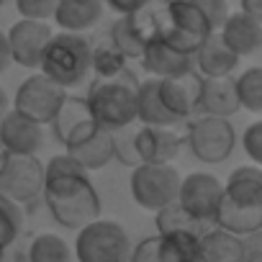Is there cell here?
Instances as JSON below:
<instances>
[{"label":"cell","mask_w":262,"mask_h":262,"mask_svg":"<svg viewBox=\"0 0 262 262\" xmlns=\"http://www.w3.org/2000/svg\"><path fill=\"white\" fill-rule=\"evenodd\" d=\"M239 64V57L226 47V41L221 39L219 31L208 34L201 47L193 52V70L201 77H224L231 75Z\"/></svg>","instance_id":"17"},{"label":"cell","mask_w":262,"mask_h":262,"mask_svg":"<svg viewBox=\"0 0 262 262\" xmlns=\"http://www.w3.org/2000/svg\"><path fill=\"white\" fill-rule=\"evenodd\" d=\"M128 231L111 219H95L77 229L72 254L77 262H128Z\"/></svg>","instance_id":"5"},{"label":"cell","mask_w":262,"mask_h":262,"mask_svg":"<svg viewBox=\"0 0 262 262\" xmlns=\"http://www.w3.org/2000/svg\"><path fill=\"white\" fill-rule=\"evenodd\" d=\"M11 64V49H8V39L6 31H0V75H3Z\"/></svg>","instance_id":"41"},{"label":"cell","mask_w":262,"mask_h":262,"mask_svg":"<svg viewBox=\"0 0 262 262\" xmlns=\"http://www.w3.org/2000/svg\"><path fill=\"white\" fill-rule=\"evenodd\" d=\"M88 118H90V113H88L85 98L64 95V100H62V105H59L57 116L52 118V123H54V134L64 142V137L70 134V131H72L75 126H80L82 121H88Z\"/></svg>","instance_id":"31"},{"label":"cell","mask_w":262,"mask_h":262,"mask_svg":"<svg viewBox=\"0 0 262 262\" xmlns=\"http://www.w3.org/2000/svg\"><path fill=\"white\" fill-rule=\"evenodd\" d=\"M29 262H72V247L62 236L44 231V234L31 239Z\"/></svg>","instance_id":"27"},{"label":"cell","mask_w":262,"mask_h":262,"mask_svg":"<svg viewBox=\"0 0 262 262\" xmlns=\"http://www.w3.org/2000/svg\"><path fill=\"white\" fill-rule=\"evenodd\" d=\"M41 198L52 219L64 229H82L85 224L100 219V195L90 183L88 172L64 152L54 155L44 165V190Z\"/></svg>","instance_id":"1"},{"label":"cell","mask_w":262,"mask_h":262,"mask_svg":"<svg viewBox=\"0 0 262 262\" xmlns=\"http://www.w3.org/2000/svg\"><path fill=\"white\" fill-rule=\"evenodd\" d=\"M139 59H142L144 70H147L152 77H157V80L193 70V57H190V54L175 52L172 47H167V44H165L162 39H157V36H152V39L144 44V52H142Z\"/></svg>","instance_id":"19"},{"label":"cell","mask_w":262,"mask_h":262,"mask_svg":"<svg viewBox=\"0 0 262 262\" xmlns=\"http://www.w3.org/2000/svg\"><path fill=\"white\" fill-rule=\"evenodd\" d=\"M201 116H219V118H231L239 111L236 90H234V77H203L201 80V95H198V108Z\"/></svg>","instance_id":"18"},{"label":"cell","mask_w":262,"mask_h":262,"mask_svg":"<svg viewBox=\"0 0 262 262\" xmlns=\"http://www.w3.org/2000/svg\"><path fill=\"white\" fill-rule=\"evenodd\" d=\"M208 34L213 31L193 0H170L162 11V21L155 26L157 39H162L175 52H183L190 57Z\"/></svg>","instance_id":"4"},{"label":"cell","mask_w":262,"mask_h":262,"mask_svg":"<svg viewBox=\"0 0 262 262\" xmlns=\"http://www.w3.org/2000/svg\"><path fill=\"white\" fill-rule=\"evenodd\" d=\"M219 34L239 59L257 54L259 47H262V21H257V18L242 13V11L229 13L224 26L219 29Z\"/></svg>","instance_id":"16"},{"label":"cell","mask_w":262,"mask_h":262,"mask_svg":"<svg viewBox=\"0 0 262 262\" xmlns=\"http://www.w3.org/2000/svg\"><path fill=\"white\" fill-rule=\"evenodd\" d=\"M67 90L59 88L57 82H52L47 75L36 72L31 77H26L16 93V100H13V111L34 118L36 123H52V118L57 116L62 100H64Z\"/></svg>","instance_id":"10"},{"label":"cell","mask_w":262,"mask_h":262,"mask_svg":"<svg viewBox=\"0 0 262 262\" xmlns=\"http://www.w3.org/2000/svg\"><path fill=\"white\" fill-rule=\"evenodd\" d=\"M11 111V100H8V95H6V90L0 88V118H3L6 113Z\"/></svg>","instance_id":"42"},{"label":"cell","mask_w":262,"mask_h":262,"mask_svg":"<svg viewBox=\"0 0 262 262\" xmlns=\"http://www.w3.org/2000/svg\"><path fill=\"white\" fill-rule=\"evenodd\" d=\"M155 224H157V234H167V231H195V234H203V226H206V224L195 221L178 201H172L165 208L155 211Z\"/></svg>","instance_id":"29"},{"label":"cell","mask_w":262,"mask_h":262,"mask_svg":"<svg viewBox=\"0 0 262 262\" xmlns=\"http://www.w3.org/2000/svg\"><path fill=\"white\" fill-rule=\"evenodd\" d=\"M201 75L195 70H188V72H180V75H172V77H162L157 80V93H160V100L162 105L178 118V121H185L195 113L198 108V95H201Z\"/></svg>","instance_id":"13"},{"label":"cell","mask_w":262,"mask_h":262,"mask_svg":"<svg viewBox=\"0 0 262 262\" xmlns=\"http://www.w3.org/2000/svg\"><path fill=\"white\" fill-rule=\"evenodd\" d=\"M193 3L201 8V13L206 16L211 31H219L229 16V3L226 0H193Z\"/></svg>","instance_id":"36"},{"label":"cell","mask_w":262,"mask_h":262,"mask_svg":"<svg viewBox=\"0 0 262 262\" xmlns=\"http://www.w3.org/2000/svg\"><path fill=\"white\" fill-rule=\"evenodd\" d=\"M90 118L105 128L116 131L126 123L137 121V82L128 72H118L113 77H98L85 98Z\"/></svg>","instance_id":"2"},{"label":"cell","mask_w":262,"mask_h":262,"mask_svg":"<svg viewBox=\"0 0 262 262\" xmlns=\"http://www.w3.org/2000/svg\"><path fill=\"white\" fill-rule=\"evenodd\" d=\"M149 39H152V31L147 29L144 21L137 18V13L118 16V21L111 26V47L123 59H139Z\"/></svg>","instance_id":"22"},{"label":"cell","mask_w":262,"mask_h":262,"mask_svg":"<svg viewBox=\"0 0 262 262\" xmlns=\"http://www.w3.org/2000/svg\"><path fill=\"white\" fill-rule=\"evenodd\" d=\"M211 224L216 229H224V231L234 234V236H247L252 231H262V208L236 206V203H231L221 195Z\"/></svg>","instance_id":"23"},{"label":"cell","mask_w":262,"mask_h":262,"mask_svg":"<svg viewBox=\"0 0 262 262\" xmlns=\"http://www.w3.org/2000/svg\"><path fill=\"white\" fill-rule=\"evenodd\" d=\"M224 198L247 206V208H262V170L259 165H244L231 170V175L224 183Z\"/></svg>","instance_id":"21"},{"label":"cell","mask_w":262,"mask_h":262,"mask_svg":"<svg viewBox=\"0 0 262 262\" xmlns=\"http://www.w3.org/2000/svg\"><path fill=\"white\" fill-rule=\"evenodd\" d=\"M137 155L139 162L170 165L180 155V137L167 126H139L137 128Z\"/></svg>","instance_id":"15"},{"label":"cell","mask_w":262,"mask_h":262,"mask_svg":"<svg viewBox=\"0 0 262 262\" xmlns=\"http://www.w3.org/2000/svg\"><path fill=\"white\" fill-rule=\"evenodd\" d=\"M137 121L142 126H167V128L183 123L162 105L157 93V77H147L137 82Z\"/></svg>","instance_id":"24"},{"label":"cell","mask_w":262,"mask_h":262,"mask_svg":"<svg viewBox=\"0 0 262 262\" xmlns=\"http://www.w3.org/2000/svg\"><path fill=\"white\" fill-rule=\"evenodd\" d=\"M103 3L111 11H116L118 16H131V13H139L142 8L152 6L155 0H103Z\"/></svg>","instance_id":"39"},{"label":"cell","mask_w":262,"mask_h":262,"mask_svg":"<svg viewBox=\"0 0 262 262\" xmlns=\"http://www.w3.org/2000/svg\"><path fill=\"white\" fill-rule=\"evenodd\" d=\"M44 190V162L36 155H8L0 167V193L18 206L31 203Z\"/></svg>","instance_id":"8"},{"label":"cell","mask_w":262,"mask_h":262,"mask_svg":"<svg viewBox=\"0 0 262 262\" xmlns=\"http://www.w3.org/2000/svg\"><path fill=\"white\" fill-rule=\"evenodd\" d=\"M90 70H95L98 77H113L123 70V57L113 47L98 49V52H93V67Z\"/></svg>","instance_id":"33"},{"label":"cell","mask_w":262,"mask_h":262,"mask_svg":"<svg viewBox=\"0 0 262 262\" xmlns=\"http://www.w3.org/2000/svg\"><path fill=\"white\" fill-rule=\"evenodd\" d=\"M234 144H236V134L229 118L195 116L188 126V147L193 157L206 165H219L229 160V155L234 152Z\"/></svg>","instance_id":"7"},{"label":"cell","mask_w":262,"mask_h":262,"mask_svg":"<svg viewBox=\"0 0 262 262\" xmlns=\"http://www.w3.org/2000/svg\"><path fill=\"white\" fill-rule=\"evenodd\" d=\"M90 67H93V47L82 34L72 31L52 34L39 62V72L64 90L82 85L90 75Z\"/></svg>","instance_id":"3"},{"label":"cell","mask_w":262,"mask_h":262,"mask_svg":"<svg viewBox=\"0 0 262 262\" xmlns=\"http://www.w3.org/2000/svg\"><path fill=\"white\" fill-rule=\"evenodd\" d=\"M201 262H244L242 236H234L224 229H206L198 236Z\"/></svg>","instance_id":"25"},{"label":"cell","mask_w":262,"mask_h":262,"mask_svg":"<svg viewBox=\"0 0 262 262\" xmlns=\"http://www.w3.org/2000/svg\"><path fill=\"white\" fill-rule=\"evenodd\" d=\"M242 252H244V262H262V231H252L242 236Z\"/></svg>","instance_id":"38"},{"label":"cell","mask_w":262,"mask_h":262,"mask_svg":"<svg viewBox=\"0 0 262 262\" xmlns=\"http://www.w3.org/2000/svg\"><path fill=\"white\" fill-rule=\"evenodd\" d=\"M224 195V183L211 172H190L180 178L178 203L201 224H211Z\"/></svg>","instance_id":"11"},{"label":"cell","mask_w":262,"mask_h":262,"mask_svg":"<svg viewBox=\"0 0 262 262\" xmlns=\"http://www.w3.org/2000/svg\"><path fill=\"white\" fill-rule=\"evenodd\" d=\"M239 11L247 13V16H252V18H257V21H262V0H242V8Z\"/></svg>","instance_id":"40"},{"label":"cell","mask_w":262,"mask_h":262,"mask_svg":"<svg viewBox=\"0 0 262 262\" xmlns=\"http://www.w3.org/2000/svg\"><path fill=\"white\" fill-rule=\"evenodd\" d=\"M67 147V155L85 170H103L113 160V134L100 128L93 118L75 126L62 142Z\"/></svg>","instance_id":"9"},{"label":"cell","mask_w":262,"mask_h":262,"mask_svg":"<svg viewBox=\"0 0 262 262\" xmlns=\"http://www.w3.org/2000/svg\"><path fill=\"white\" fill-rule=\"evenodd\" d=\"M195 231H167L157 234V257L160 262H201Z\"/></svg>","instance_id":"26"},{"label":"cell","mask_w":262,"mask_h":262,"mask_svg":"<svg viewBox=\"0 0 262 262\" xmlns=\"http://www.w3.org/2000/svg\"><path fill=\"white\" fill-rule=\"evenodd\" d=\"M6 157H8V152L3 149V144H0V167H3V162H6Z\"/></svg>","instance_id":"43"},{"label":"cell","mask_w":262,"mask_h":262,"mask_svg":"<svg viewBox=\"0 0 262 262\" xmlns=\"http://www.w3.org/2000/svg\"><path fill=\"white\" fill-rule=\"evenodd\" d=\"M137 128H139V121L126 123V126L111 131L113 134V157H118V162L128 165V167L142 165L139 155H137Z\"/></svg>","instance_id":"32"},{"label":"cell","mask_w":262,"mask_h":262,"mask_svg":"<svg viewBox=\"0 0 262 262\" xmlns=\"http://www.w3.org/2000/svg\"><path fill=\"white\" fill-rule=\"evenodd\" d=\"M131 198L137 206H142L144 211H160L167 203L178 201V190H180V172L172 165H152V162H142L131 170Z\"/></svg>","instance_id":"6"},{"label":"cell","mask_w":262,"mask_h":262,"mask_svg":"<svg viewBox=\"0 0 262 262\" xmlns=\"http://www.w3.org/2000/svg\"><path fill=\"white\" fill-rule=\"evenodd\" d=\"M234 90H236L239 108L249 113H262V70L259 67H249L239 77H234Z\"/></svg>","instance_id":"28"},{"label":"cell","mask_w":262,"mask_h":262,"mask_svg":"<svg viewBox=\"0 0 262 262\" xmlns=\"http://www.w3.org/2000/svg\"><path fill=\"white\" fill-rule=\"evenodd\" d=\"M59 0H16V8L21 13V18H31V21H49L54 16Z\"/></svg>","instance_id":"34"},{"label":"cell","mask_w":262,"mask_h":262,"mask_svg":"<svg viewBox=\"0 0 262 262\" xmlns=\"http://www.w3.org/2000/svg\"><path fill=\"white\" fill-rule=\"evenodd\" d=\"M24 208L6 198L0 193V254H3L18 236H21V229H24Z\"/></svg>","instance_id":"30"},{"label":"cell","mask_w":262,"mask_h":262,"mask_svg":"<svg viewBox=\"0 0 262 262\" xmlns=\"http://www.w3.org/2000/svg\"><path fill=\"white\" fill-rule=\"evenodd\" d=\"M103 11H105L103 0H59L52 18L62 31L82 34L103 18Z\"/></svg>","instance_id":"20"},{"label":"cell","mask_w":262,"mask_h":262,"mask_svg":"<svg viewBox=\"0 0 262 262\" xmlns=\"http://www.w3.org/2000/svg\"><path fill=\"white\" fill-rule=\"evenodd\" d=\"M52 26L47 21H31V18H21L16 21L8 31V49H11V62L26 67V70H39L41 54L52 39Z\"/></svg>","instance_id":"12"},{"label":"cell","mask_w":262,"mask_h":262,"mask_svg":"<svg viewBox=\"0 0 262 262\" xmlns=\"http://www.w3.org/2000/svg\"><path fill=\"white\" fill-rule=\"evenodd\" d=\"M3 3H6V0H0V8H3Z\"/></svg>","instance_id":"44"},{"label":"cell","mask_w":262,"mask_h":262,"mask_svg":"<svg viewBox=\"0 0 262 262\" xmlns=\"http://www.w3.org/2000/svg\"><path fill=\"white\" fill-rule=\"evenodd\" d=\"M0 144L8 155H39L44 147V126L11 108L0 118Z\"/></svg>","instance_id":"14"},{"label":"cell","mask_w":262,"mask_h":262,"mask_svg":"<svg viewBox=\"0 0 262 262\" xmlns=\"http://www.w3.org/2000/svg\"><path fill=\"white\" fill-rule=\"evenodd\" d=\"M128 262H160V257H157V236H147L137 247H131Z\"/></svg>","instance_id":"37"},{"label":"cell","mask_w":262,"mask_h":262,"mask_svg":"<svg viewBox=\"0 0 262 262\" xmlns=\"http://www.w3.org/2000/svg\"><path fill=\"white\" fill-rule=\"evenodd\" d=\"M242 149L252 165L262 162V121H252L242 134Z\"/></svg>","instance_id":"35"}]
</instances>
